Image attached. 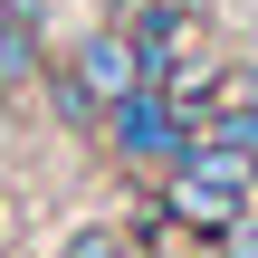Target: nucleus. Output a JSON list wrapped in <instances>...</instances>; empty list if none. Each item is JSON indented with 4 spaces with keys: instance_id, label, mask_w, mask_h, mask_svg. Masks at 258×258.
<instances>
[{
    "instance_id": "39448f33",
    "label": "nucleus",
    "mask_w": 258,
    "mask_h": 258,
    "mask_svg": "<svg viewBox=\"0 0 258 258\" xmlns=\"http://www.w3.org/2000/svg\"><path fill=\"white\" fill-rule=\"evenodd\" d=\"M67 258H124V230H105V220H96V230H77V239H67Z\"/></svg>"
},
{
    "instance_id": "7ed1b4c3",
    "label": "nucleus",
    "mask_w": 258,
    "mask_h": 258,
    "mask_svg": "<svg viewBox=\"0 0 258 258\" xmlns=\"http://www.w3.org/2000/svg\"><path fill=\"white\" fill-rule=\"evenodd\" d=\"M77 77L115 105L124 86H144V57H134V38H115V29H105V38H86V48H77Z\"/></svg>"
},
{
    "instance_id": "f257e3e1",
    "label": "nucleus",
    "mask_w": 258,
    "mask_h": 258,
    "mask_svg": "<svg viewBox=\"0 0 258 258\" xmlns=\"http://www.w3.org/2000/svg\"><path fill=\"white\" fill-rule=\"evenodd\" d=\"M249 153H230V144H191L182 163H172V220L182 230H211V239H230V230H249Z\"/></svg>"
},
{
    "instance_id": "f03ea898",
    "label": "nucleus",
    "mask_w": 258,
    "mask_h": 258,
    "mask_svg": "<svg viewBox=\"0 0 258 258\" xmlns=\"http://www.w3.org/2000/svg\"><path fill=\"white\" fill-rule=\"evenodd\" d=\"M115 153H134V163H182V153H191V144H182V105L153 96V86H124V96H115Z\"/></svg>"
},
{
    "instance_id": "20e7f679",
    "label": "nucleus",
    "mask_w": 258,
    "mask_h": 258,
    "mask_svg": "<svg viewBox=\"0 0 258 258\" xmlns=\"http://www.w3.org/2000/svg\"><path fill=\"white\" fill-rule=\"evenodd\" d=\"M211 144H230V153H249V163H258V105H239V115H220V134H211Z\"/></svg>"
}]
</instances>
